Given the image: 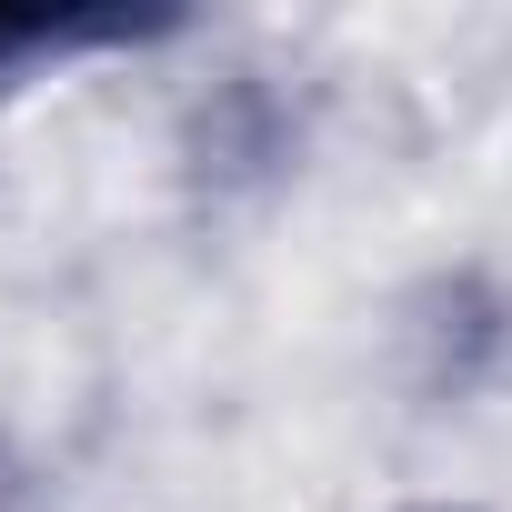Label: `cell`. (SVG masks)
I'll return each mask as SVG.
<instances>
[{"instance_id":"6da1fadb","label":"cell","mask_w":512,"mask_h":512,"mask_svg":"<svg viewBox=\"0 0 512 512\" xmlns=\"http://www.w3.org/2000/svg\"><path fill=\"white\" fill-rule=\"evenodd\" d=\"M161 31H171V11H131V0H0V91L101 61V51H141Z\"/></svg>"},{"instance_id":"7a4b0ae2","label":"cell","mask_w":512,"mask_h":512,"mask_svg":"<svg viewBox=\"0 0 512 512\" xmlns=\"http://www.w3.org/2000/svg\"><path fill=\"white\" fill-rule=\"evenodd\" d=\"M422 512H442V502H422Z\"/></svg>"}]
</instances>
